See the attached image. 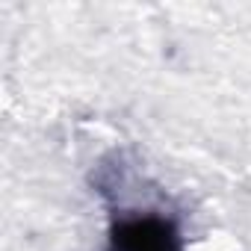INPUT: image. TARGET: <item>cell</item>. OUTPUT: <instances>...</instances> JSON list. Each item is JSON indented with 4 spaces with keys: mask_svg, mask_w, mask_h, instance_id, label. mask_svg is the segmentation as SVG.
I'll list each match as a JSON object with an SVG mask.
<instances>
[{
    "mask_svg": "<svg viewBox=\"0 0 251 251\" xmlns=\"http://www.w3.org/2000/svg\"><path fill=\"white\" fill-rule=\"evenodd\" d=\"M106 251H186L183 236L160 210H118L109 222Z\"/></svg>",
    "mask_w": 251,
    "mask_h": 251,
    "instance_id": "1",
    "label": "cell"
}]
</instances>
